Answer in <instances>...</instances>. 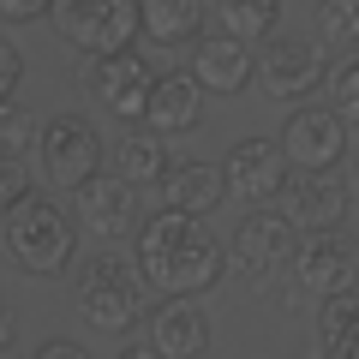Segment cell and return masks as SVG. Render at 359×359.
<instances>
[{"label": "cell", "instance_id": "6da1fadb", "mask_svg": "<svg viewBox=\"0 0 359 359\" xmlns=\"http://www.w3.org/2000/svg\"><path fill=\"white\" fill-rule=\"evenodd\" d=\"M138 269L144 282L162 299H198L228 276V245L216 240V228H204V216H186V210H156L138 228Z\"/></svg>", "mask_w": 359, "mask_h": 359}, {"label": "cell", "instance_id": "7a4b0ae2", "mask_svg": "<svg viewBox=\"0 0 359 359\" xmlns=\"http://www.w3.org/2000/svg\"><path fill=\"white\" fill-rule=\"evenodd\" d=\"M6 252L25 276L54 282L78 264V216L60 210L54 198H30V204L6 210Z\"/></svg>", "mask_w": 359, "mask_h": 359}, {"label": "cell", "instance_id": "3957f363", "mask_svg": "<svg viewBox=\"0 0 359 359\" xmlns=\"http://www.w3.org/2000/svg\"><path fill=\"white\" fill-rule=\"evenodd\" d=\"M144 287H150V282H144L138 257L102 252V257H90V264L78 269L72 306H78V318H84L96 335H120V330H132V323H138Z\"/></svg>", "mask_w": 359, "mask_h": 359}, {"label": "cell", "instance_id": "277c9868", "mask_svg": "<svg viewBox=\"0 0 359 359\" xmlns=\"http://www.w3.org/2000/svg\"><path fill=\"white\" fill-rule=\"evenodd\" d=\"M54 25H60V36L84 60L126 54L144 36V0H60L54 6Z\"/></svg>", "mask_w": 359, "mask_h": 359}, {"label": "cell", "instance_id": "5b68a950", "mask_svg": "<svg viewBox=\"0 0 359 359\" xmlns=\"http://www.w3.org/2000/svg\"><path fill=\"white\" fill-rule=\"evenodd\" d=\"M287 299H318V306H330V299H347L359 287V240L347 228L335 233H299V252L294 264H287Z\"/></svg>", "mask_w": 359, "mask_h": 359}, {"label": "cell", "instance_id": "8992f818", "mask_svg": "<svg viewBox=\"0 0 359 359\" xmlns=\"http://www.w3.org/2000/svg\"><path fill=\"white\" fill-rule=\"evenodd\" d=\"M78 84H84L90 96H96V108H102V114H114L120 126H144V114H150V96H156V84H162V72H156L138 48H126V54L84 60Z\"/></svg>", "mask_w": 359, "mask_h": 359}, {"label": "cell", "instance_id": "52a82bcc", "mask_svg": "<svg viewBox=\"0 0 359 359\" xmlns=\"http://www.w3.org/2000/svg\"><path fill=\"white\" fill-rule=\"evenodd\" d=\"M257 84L269 102H311L318 90H330V42L311 36H276L257 54Z\"/></svg>", "mask_w": 359, "mask_h": 359}, {"label": "cell", "instance_id": "ba28073f", "mask_svg": "<svg viewBox=\"0 0 359 359\" xmlns=\"http://www.w3.org/2000/svg\"><path fill=\"white\" fill-rule=\"evenodd\" d=\"M36 168L48 186H66L78 192L84 180H96L102 168V138L84 114H48L42 120V144H36Z\"/></svg>", "mask_w": 359, "mask_h": 359}, {"label": "cell", "instance_id": "9c48e42d", "mask_svg": "<svg viewBox=\"0 0 359 359\" xmlns=\"http://www.w3.org/2000/svg\"><path fill=\"white\" fill-rule=\"evenodd\" d=\"M228 252H233L240 282L269 287L287 264H294V252H299V228L282 216V210H257V216H245V222H240V233H233Z\"/></svg>", "mask_w": 359, "mask_h": 359}, {"label": "cell", "instance_id": "30bf717a", "mask_svg": "<svg viewBox=\"0 0 359 359\" xmlns=\"http://www.w3.org/2000/svg\"><path fill=\"white\" fill-rule=\"evenodd\" d=\"M347 138H353V126L323 102H299L282 126V150L299 174H335L347 156Z\"/></svg>", "mask_w": 359, "mask_h": 359}, {"label": "cell", "instance_id": "8fae6325", "mask_svg": "<svg viewBox=\"0 0 359 359\" xmlns=\"http://www.w3.org/2000/svg\"><path fill=\"white\" fill-rule=\"evenodd\" d=\"M347 210H353V186L347 180H330V174H299V180H287V192H282V216L299 233L347 228Z\"/></svg>", "mask_w": 359, "mask_h": 359}, {"label": "cell", "instance_id": "7c38bea8", "mask_svg": "<svg viewBox=\"0 0 359 359\" xmlns=\"http://www.w3.org/2000/svg\"><path fill=\"white\" fill-rule=\"evenodd\" d=\"M222 168H228V186L245 198V204H269V198L287 192V150H282V138H240Z\"/></svg>", "mask_w": 359, "mask_h": 359}, {"label": "cell", "instance_id": "4fadbf2b", "mask_svg": "<svg viewBox=\"0 0 359 359\" xmlns=\"http://www.w3.org/2000/svg\"><path fill=\"white\" fill-rule=\"evenodd\" d=\"M192 72H198V84H204L210 96H240L257 78V54H252V42H240V36H198Z\"/></svg>", "mask_w": 359, "mask_h": 359}, {"label": "cell", "instance_id": "5bb4252c", "mask_svg": "<svg viewBox=\"0 0 359 359\" xmlns=\"http://www.w3.org/2000/svg\"><path fill=\"white\" fill-rule=\"evenodd\" d=\"M72 216H78V228H90L96 240H120V233L132 228V180H120V174L84 180L72 192Z\"/></svg>", "mask_w": 359, "mask_h": 359}, {"label": "cell", "instance_id": "9a60e30c", "mask_svg": "<svg viewBox=\"0 0 359 359\" xmlns=\"http://www.w3.org/2000/svg\"><path fill=\"white\" fill-rule=\"evenodd\" d=\"M144 323H150V341L168 359H204L210 353V311L198 299H162Z\"/></svg>", "mask_w": 359, "mask_h": 359}, {"label": "cell", "instance_id": "2e32d148", "mask_svg": "<svg viewBox=\"0 0 359 359\" xmlns=\"http://www.w3.org/2000/svg\"><path fill=\"white\" fill-rule=\"evenodd\" d=\"M156 192H162V210L210 216V210H216L222 198L233 192V186H228V168H216V162H174V168H168V180L156 186Z\"/></svg>", "mask_w": 359, "mask_h": 359}, {"label": "cell", "instance_id": "e0dca14e", "mask_svg": "<svg viewBox=\"0 0 359 359\" xmlns=\"http://www.w3.org/2000/svg\"><path fill=\"white\" fill-rule=\"evenodd\" d=\"M198 120H204V84H198V72H162L144 126L162 132V138H180V132H192Z\"/></svg>", "mask_w": 359, "mask_h": 359}, {"label": "cell", "instance_id": "ac0fdd59", "mask_svg": "<svg viewBox=\"0 0 359 359\" xmlns=\"http://www.w3.org/2000/svg\"><path fill=\"white\" fill-rule=\"evenodd\" d=\"M114 168H120V180H132V186H162L168 180V138L162 132H150V126H132L126 138L114 144Z\"/></svg>", "mask_w": 359, "mask_h": 359}, {"label": "cell", "instance_id": "d6986e66", "mask_svg": "<svg viewBox=\"0 0 359 359\" xmlns=\"http://www.w3.org/2000/svg\"><path fill=\"white\" fill-rule=\"evenodd\" d=\"M144 36L156 48H186L204 36V0H144Z\"/></svg>", "mask_w": 359, "mask_h": 359}, {"label": "cell", "instance_id": "ffe728a7", "mask_svg": "<svg viewBox=\"0 0 359 359\" xmlns=\"http://www.w3.org/2000/svg\"><path fill=\"white\" fill-rule=\"evenodd\" d=\"M216 25L222 36H240V42H276L282 0H216Z\"/></svg>", "mask_w": 359, "mask_h": 359}, {"label": "cell", "instance_id": "44dd1931", "mask_svg": "<svg viewBox=\"0 0 359 359\" xmlns=\"http://www.w3.org/2000/svg\"><path fill=\"white\" fill-rule=\"evenodd\" d=\"M311 359H359V299H330L318 306V353Z\"/></svg>", "mask_w": 359, "mask_h": 359}, {"label": "cell", "instance_id": "7402d4cb", "mask_svg": "<svg viewBox=\"0 0 359 359\" xmlns=\"http://www.w3.org/2000/svg\"><path fill=\"white\" fill-rule=\"evenodd\" d=\"M318 42L359 48V0H318Z\"/></svg>", "mask_w": 359, "mask_h": 359}, {"label": "cell", "instance_id": "603a6c76", "mask_svg": "<svg viewBox=\"0 0 359 359\" xmlns=\"http://www.w3.org/2000/svg\"><path fill=\"white\" fill-rule=\"evenodd\" d=\"M36 144H42V126L18 102H6V108H0V156H6V162H25Z\"/></svg>", "mask_w": 359, "mask_h": 359}, {"label": "cell", "instance_id": "cb8c5ba5", "mask_svg": "<svg viewBox=\"0 0 359 359\" xmlns=\"http://www.w3.org/2000/svg\"><path fill=\"white\" fill-rule=\"evenodd\" d=\"M330 108L359 132V54H347V60L330 72Z\"/></svg>", "mask_w": 359, "mask_h": 359}, {"label": "cell", "instance_id": "d4e9b609", "mask_svg": "<svg viewBox=\"0 0 359 359\" xmlns=\"http://www.w3.org/2000/svg\"><path fill=\"white\" fill-rule=\"evenodd\" d=\"M30 174H25V162H0V210H18V204H30Z\"/></svg>", "mask_w": 359, "mask_h": 359}, {"label": "cell", "instance_id": "484cf974", "mask_svg": "<svg viewBox=\"0 0 359 359\" xmlns=\"http://www.w3.org/2000/svg\"><path fill=\"white\" fill-rule=\"evenodd\" d=\"M18 84H25V54H18L13 36H0V102H13Z\"/></svg>", "mask_w": 359, "mask_h": 359}, {"label": "cell", "instance_id": "4316f807", "mask_svg": "<svg viewBox=\"0 0 359 359\" xmlns=\"http://www.w3.org/2000/svg\"><path fill=\"white\" fill-rule=\"evenodd\" d=\"M54 6H60V0H0V18H6V25H36Z\"/></svg>", "mask_w": 359, "mask_h": 359}, {"label": "cell", "instance_id": "83f0119b", "mask_svg": "<svg viewBox=\"0 0 359 359\" xmlns=\"http://www.w3.org/2000/svg\"><path fill=\"white\" fill-rule=\"evenodd\" d=\"M30 359H90V353H84L78 341H66V335H48V341H42Z\"/></svg>", "mask_w": 359, "mask_h": 359}, {"label": "cell", "instance_id": "f1b7e54d", "mask_svg": "<svg viewBox=\"0 0 359 359\" xmlns=\"http://www.w3.org/2000/svg\"><path fill=\"white\" fill-rule=\"evenodd\" d=\"M114 359H168V353H162L156 341H126V347H120Z\"/></svg>", "mask_w": 359, "mask_h": 359}, {"label": "cell", "instance_id": "f546056e", "mask_svg": "<svg viewBox=\"0 0 359 359\" xmlns=\"http://www.w3.org/2000/svg\"><path fill=\"white\" fill-rule=\"evenodd\" d=\"M13 335H18V323H13V306H0V347H13Z\"/></svg>", "mask_w": 359, "mask_h": 359}, {"label": "cell", "instance_id": "4dcf8cb0", "mask_svg": "<svg viewBox=\"0 0 359 359\" xmlns=\"http://www.w3.org/2000/svg\"><path fill=\"white\" fill-rule=\"evenodd\" d=\"M347 174H353V192H359V144H353V156H347Z\"/></svg>", "mask_w": 359, "mask_h": 359}]
</instances>
